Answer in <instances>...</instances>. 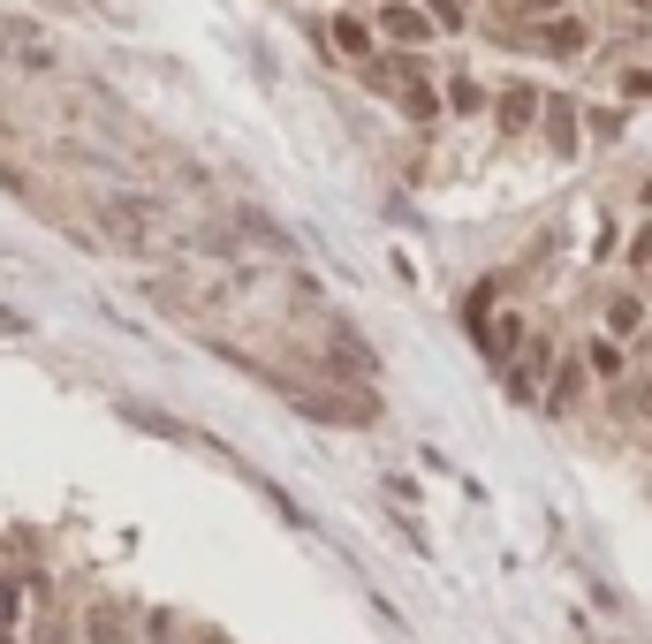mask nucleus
<instances>
[{
  "label": "nucleus",
  "mask_w": 652,
  "mask_h": 644,
  "mask_svg": "<svg viewBox=\"0 0 652 644\" xmlns=\"http://www.w3.org/2000/svg\"><path fill=\"white\" fill-rule=\"evenodd\" d=\"M433 31H440L433 8H418V0H379V38H395V46H425Z\"/></svg>",
  "instance_id": "obj_1"
},
{
  "label": "nucleus",
  "mask_w": 652,
  "mask_h": 644,
  "mask_svg": "<svg viewBox=\"0 0 652 644\" xmlns=\"http://www.w3.org/2000/svg\"><path fill=\"white\" fill-rule=\"evenodd\" d=\"M531 114H546V99H539L531 84H508V92H500V130H523Z\"/></svg>",
  "instance_id": "obj_2"
},
{
  "label": "nucleus",
  "mask_w": 652,
  "mask_h": 644,
  "mask_svg": "<svg viewBox=\"0 0 652 644\" xmlns=\"http://www.w3.org/2000/svg\"><path fill=\"white\" fill-rule=\"evenodd\" d=\"M577 130H584L577 107H569V99H546V145H554V153H577Z\"/></svg>",
  "instance_id": "obj_3"
},
{
  "label": "nucleus",
  "mask_w": 652,
  "mask_h": 644,
  "mask_svg": "<svg viewBox=\"0 0 652 644\" xmlns=\"http://www.w3.org/2000/svg\"><path fill=\"white\" fill-rule=\"evenodd\" d=\"M531 46H546V53H584V23H539Z\"/></svg>",
  "instance_id": "obj_4"
},
{
  "label": "nucleus",
  "mask_w": 652,
  "mask_h": 644,
  "mask_svg": "<svg viewBox=\"0 0 652 644\" xmlns=\"http://www.w3.org/2000/svg\"><path fill=\"white\" fill-rule=\"evenodd\" d=\"M638 319H645L638 296H615V304H607V326H615V333H638Z\"/></svg>",
  "instance_id": "obj_5"
},
{
  "label": "nucleus",
  "mask_w": 652,
  "mask_h": 644,
  "mask_svg": "<svg viewBox=\"0 0 652 644\" xmlns=\"http://www.w3.org/2000/svg\"><path fill=\"white\" fill-rule=\"evenodd\" d=\"M334 38H341V53H364V46H372V38H364V23H357V15H341V23H334Z\"/></svg>",
  "instance_id": "obj_6"
},
{
  "label": "nucleus",
  "mask_w": 652,
  "mask_h": 644,
  "mask_svg": "<svg viewBox=\"0 0 652 644\" xmlns=\"http://www.w3.org/2000/svg\"><path fill=\"white\" fill-rule=\"evenodd\" d=\"M92 644H130V637H122V622H114V615H99V622H92Z\"/></svg>",
  "instance_id": "obj_7"
},
{
  "label": "nucleus",
  "mask_w": 652,
  "mask_h": 644,
  "mask_svg": "<svg viewBox=\"0 0 652 644\" xmlns=\"http://www.w3.org/2000/svg\"><path fill=\"white\" fill-rule=\"evenodd\" d=\"M8 622H15V592L0 584V630H8Z\"/></svg>",
  "instance_id": "obj_8"
},
{
  "label": "nucleus",
  "mask_w": 652,
  "mask_h": 644,
  "mask_svg": "<svg viewBox=\"0 0 652 644\" xmlns=\"http://www.w3.org/2000/svg\"><path fill=\"white\" fill-rule=\"evenodd\" d=\"M554 8H569V0H523V15H554Z\"/></svg>",
  "instance_id": "obj_9"
},
{
  "label": "nucleus",
  "mask_w": 652,
  "mask_h": 644,
  "mask_svg": "<svg viewBox=\"0 0 652 644\" xmlns=\"http://www.w3.org/2000/svg\"><path fill=\"white\" fill-rule=\"evenodd\" d=\"M630 8H645V0H630Z\"/></svg>",
  "instance_id": "obj_10"
}]
</instances>
